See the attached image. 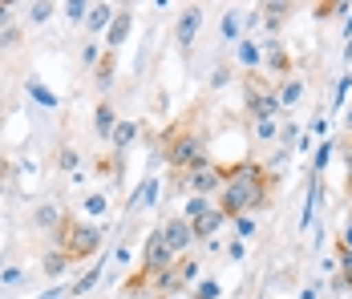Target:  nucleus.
<instances>
[{
	"instance_id": "obj_12",
	"label": "nucleus",
	"mask_w": 352,
	"mask_h": 299,
	"mask_svg": "<svg viewBox=\"0 0 352 299\" xmlns=\"http://www.w3.org/2000/svg\"><path fill=\"white\" fill-rule=\"evenodd\" d=\"M118 122H122V118H118V109H113V101L109 98H102L98 105H94V130H98L102 142L113 137V126H118Z\"/></svg>"
},
{
	"instance_id": "obj_28",
	"label": "nucleus",
	"mask_w": 352,
	"mask_h": 299,
	"mask_svg": "<svg viewBox=\"0 0 352 299\" xmlns=\"http://www.w3.org/2000/svg\"><path fill=\"white\" fill-rule=\"evenodd\" d=\"M98 279H102V263L94 267L89 275H81V279H77V283H73V287H69V296H85L89 287H98Z\"/></svg>"
},
{
	"instance_id": "obj_2",
	"label": "nucleus",
	"mask_w": 352,
	"mask_h": 299,
	"mask_svg": "<svg viewBox=\"0 0 352 299\" xmlns=\"http://www.w3.org/2000/svg\"><path fill=\"white\" fill-rule=\"evenodd\" d=\"M158 146H162V158L170 174H182V170L203 166L211 154H207V130H203V101H195L175 126L158 133Z\"/></svg>"
},
{
	"instance_id": "obj_33",
	"label": "nucleus",
	"mask_w": 352,
	"mask_h": 299,
	"mask_svg": "<svg viewBox=\"0 0 352 299\" xmlns=\"http://www.w3.org/2000/svg\"><path fill=\"white\" fill-rule=\"evenodd\" d=\"M349 89H352V73H344V77L336 81V93H332V105H336V109L344 105V98H349Z\"/></svg>"
},
{
	"instance_id": "obj_30",
	"label": "nucleus",
	"mask_w": 352,
	"mask_h": 299,
	"mask_svg": "<svg viewBox=\"0 0 352 299\" xmlns=\"http://www.w3.org/2000/svg\"><path fill=\"white\" fill-rule=\"evenodd\" d=\"M336 263H340V287H352V251L336 247Z\"/></svg>"
},
{
	"instance_id": "obj_35",
	"label": "nucleus",
	"mask_w": 352,
	"mask_h": 299,
	"mask_svg": "<svg viewBox=\"0 0 352 299\" xmlns=\"http://www.w3.org/2000/svg\"><path fill=\"white\" fill-rule=\"evenodd\" d=\"M243 255H247V243H243V239H231V247H227V259H231V263H239Z\"/></svg>"
},
{
	"instance_id": "obj_7",
	"label": "nucleus",
	"mask_w": 352,
	"mask_h": 299,
	"mask_svg": "<svg viewBox=\"0 0 352 299\" xmlns=\"http://www.w3.org/2000/svg\"><path fill=\"white\" fill-rule=\"evenodd\" d=\"M263 65H267V77L272 81H283V77L296 73V57L287 53V45H283L280 36H267L263 41Z\"/></svg>"
},
{
	"instance_id": "obj_19",
	"label": "nucleus",
	"mask_w": 352,
	"mask_h": 299,
	"mask_svg": "<svg viewBox=\"0 0 352 299\" xmlns=\"http://www.w3.org/2000/svg\"><path fill=\"white\" fill-rule=\"evenodd\" d=\"M352 4L349 0H324V4H312V16L316 21H336V16H349Z\"/></svg>"
},
{
	"instance_id": "obj_23",
	"label": "nucleus",
	"mask_w": 352,
	"mask_h": 299,
	"mask_svg": "<svg viewBox=\"0 0 352 299\" xmlns=\"http://www.w3.org/2000/svg\"><path fill=\"white\" fill-rule=\"evenodd\" d=\"M89 8H94V4H85V0H69V4H61V12H65V21H69V25L89 21Z\"/></svg>"
},
{
	"instance_id": "obj_11",
	"label": "nucleus",
	"mask_w": 352,
	"mask_h": 299,
	"mask_svg": "<svg viewBox=\"0 0 352 299\" xmlns=\"http://www.w3.org/2000/svg\"><path fill=\"white\" fill-rule=\"evenodd\" d=\"M235 61L243 73H255V69L263 65V41H251V36H239V45H235Z\"/></svg>"
},
{
	"instance_id": "obj_36",
	"label": "nucleus",
	"mask_w": 352,
	"mask_h": 299,
	"mask_svg": "<svg viewBox=\"0 0 352 299\" xmlns=\"http://www.w3.org/2000/svg\"><path fill=\"white\" fill-rule=\"evenodd\" d=\"M336 247H344V251H352V219L344 223V231H340V239H336Z\"/></svg>"
},
{
	"instance_id": "obj_29",
	"label": "nucleus",
	"mask_w": 352,
	"mask_h": 299,
	"mask_svg": "<svg viewBox=\"0 0 352 299\" xmlns=\"http://www.w3.org/2000/svg\"><path fill=\"white\" fill-rule=\"evenodd\" d=\"M332 150H336V142H320L316 158H312V178H320V174H324V166H328V158H332Z\"/></svg>"
},
{
	"instance_id": "obj_5",
	"label": "nucleus",
	"mask_w": 352,
	"mask_h": 299,
	"mask_svg": "<svg viewBox=\"0 0 352 299\" xmlns=\"http://www.w3.org/2000/svg\"><path fill=\"white\" fill-rule=\"evenodd\" d=\"M182 219L190 223V231H195L199 243H211L214 234H219V227L227 223V219H223V210H219V202H214V199H195V195L186 199Z\"/></svg>"
},
{
	"instance_id": "obj_16",
	"label": "nucleus",
	"mask_w": 352,
	"mask_h": 299,
	"mask_svg": "<svg viewBox=\"0 0 352 299\" xmlns=\"http://www.w3.org/2000/svg\"><path fill=\"white\" fill-rule=\"evenodd\" d=\"M113 73H118V53H109L102 49V57H98V65H94V85L109 93V85H113Z\"/></svg>"
},
{
	"instance_id": "obj_15",
	"label": "nucleus",
	"mask_w": 352,
	"mask_h": 299,
	"mask_svg": "<svg viewBox=\"0 0 352 299\" xmlns=\"http://www.w3.org/2000/svg\"><path fill=\"white\" fill-rule=\"evenodd\" d=\"M138 130H142V122H134V118H122V122L113 126V137H109V150H113V154H126V150H130V142L138 137Z\"/></svg>"
},
{
	"instance_id": "obj_22",
	"label": "nucleus",
	"mask_w": 352,
	"mask_h": 299,
	"mask_svg": "<svg viewBox=\"0 0 352 299\" xmlns=\"http://www.w3.org/2000/svg\"><path fill=\"white\" fill-rule=\"evenodd\" d=\"M29 93H33V98L45 105V109H57V105H61V98H57V93H49L41 77H29Z\"/></svg>"
},
{
	"instance_id": "obj_20",
	"label": "nucleus",
	"mask_w": 352,
	"mask_h": 299,
	"mask_svg": "<svg viewBox=\"0 0 352 299\" xmlns=\"http://www.w3.org/2000/svg\"><path fill=\"white\" fill-rule=\"evenodd\" d=\"M113 16H118V8H113V4H94L85 25H89V33H102V29H109V25H113Z\"/></svg>"
},
{
	"instance_id": "obj_21",
	"label": "nucleus",
	"mask_w": 352,
	"mask_h": 299,
	"mask_svg": "<svg viewBox=\"0 0 352 299\" xmlns=\"http://www.w3.org/2000/svg\"><path fill=\"white\" fill-rule=\"evenodd\" d=\"M53 162H57V170H65V174H77V146L73 142H57Z\"/></svg>"
},
{
	"instance_id": "obj_40",
	"label": "nucleus",
	"mask_w": 352,
	"mask_h": 299,
	"mask_svg": "<svg viewBox=\"0 0 352 299\" xmlns=\"http://www.w3.org/2000/svg\"><path fill=\"white\" fill-rule=\"evenodd\" d=\"M344 162H349V178H344V195L352 199V158H344Z\"/></svg>"
},
{
	"instance_id": "obj_10",
	"label": "nucleus",
	"mask_w": 352,
	"mask_h": 299,
	"mask_svg": "<svg viewBox=\"0 0 352 299\" xmlns=\"http://www.w3.org/2000/svg\"><path fill=\"white\" fill-rule=\"evenodd\" d=\"M276 93H280V109H296L304 101V93H308V81L300 73H292V77L276 81Z\"/></svg>"
},
{
	"instance_id": "obj_31",
	"label": "nucleus",
	"mask_w": 352,
	"mask_h": 299,
	"mask_svg": "<svg viewBox=\"0 0 352 299\" xmlns=\"http://www.w3.org/2000/svg\"><path fill=\"white\" fill-rule=\"evenodd\" d=\"M219 33L227 36V41H235V45H239V12H223V25H219Z\"/></svg>"
},
{
	"instance_id": "obj_6",
	"label": "nucleus",
	"mask_w": 352,
	"mask_h": 299,
	"mask_svg": "<svg viewBox=\"0 0 352 299\" xmlns=\"http://www.w3.org/2000/svg\"><path fill=\"white\" fill-rule=\"evenodd\" d=\"M175 186L178 190H190L195 199H219V190H223V166L207 158L203 166L175 174Z\"/></svg>"
},
{
	"instance_id": "obj_25",
	"label": "nucleus",
	"mask_w": 352,
	"mask_h": 299,
	"mask_svg": "<svg viewBox=\"0 0 352 299\" xmlns=\"http://www.w3.org/2000/svg\"><path fill=\"white\" fill-rule=\"evenodd\" d=\"M251 130H255V142H276V137H280V122H276V118L251 122Z\"/></svg>"
},
{
	"instance_id": "obj_26",
	"label": "nucleus",
	"mask_w": 352,
	"mask_h": 299,
	"mask_svg": "<svg viewBox=\"0 0 352 299\" xmlns=\"http://www.w3.org/2000/svg\"><path fill=\"white\" fill-rule=\"evenodd\" d=\"M53 12H57V4H49V0H36V4H29V25H45Z\"/></svg>"
},
{
	"instance_id": "obj_39",
	"label": "nucleus",
	"mask_w": 352,
	"mask_h": 299,
	"mask_svg": "<svg viewBox=\"0 0 352 299\" xmlns=\"http://www.w3.org/2000/svg\"><path fill=\"white\" fill-rule=\"evenodd\" d=\"M12 170H8V158H4V146H0V178H8Z\"/></svg>"
},
{
	"instance_id": "obj_42",
	"label": "nucleus",
	"mask_w": 352,
	"mask_h": 299,
	"mask_svg": "<svg viewBox=\"0 0 352 299\" xmlns=\"http://www.w3.org/2000/svg\"><path fill=\"white\" fill-rule=\"evenodd\" d=\"M344 61L352 65V36H349V45H344Z\"/></svg>"
},
{
	"instance_id": "obj_37",
	"label": "nucleus",
	"mask_w": 352,
	"mask_h": 299,
	"mask_svg": "<svg viewBox=\"0 0 352 299\" xmlns=\"http://www.w3.org/2000/svg\"><path fill=\"white\" fill-rule=\"evenodd\" d=\"M211 85H214V89H219V85H227V65H219L211 73Z\"/></svg>"
},
{
	"instance_id": "obj_4",
	"label": "nucleus",
	"mask_w": 352,
	"mask_h": 299,
	"mask_svg": "<svg viewBox=\"0 0 352 299\" xmlns=\"http://www.w3.org/2000/svg\"><path fill=\"white\" fill-rule=\"evenodd\" d=\"M243 109L251 122H267V118H280V93H276V81L267 73H243Z\"/></svg>"
},
{
	"instance_id": "obj_24",
	"label": "nucleus",
	"mask_w": 352,
	"mask_h": 299,
	"mask_svg": "<svg viewBox=\"0 0 352 299\" xmlns=\"http://www.w3.org/2000/svg\"><path fill=\"white\" fill-rule=\"evenodd\" d=\"M106 206H109V199L102 195V190H94V195H85V199H81V210H85V214H94V219H102V214H106Z\"/></svg>"
},
{
	"instance_id": "obj_13",
	"label": "nucleus",
	"mask_w": 352,
	"mask_h": 299,
	"mask_svg": "<svg viewBox=\"0 0 352 299\" xmlns=\"http://www.w3.org/2000/svg\"><path fill=\"white\" fill-rule=\"evenodd\" d=\"M292 8H296L292 0H267V4H259V8H255V16H263V25H267V29L276 33L283 21L292 16Z\"/></svg>"
},
{
	"instance_id": "obj_32",
	"label": "nucleus",
	"mask_w": 352,
	"mask_h": 299,
	"mask_svg": "<svg viewBox=\"0 0 352 299\" xmlns=\"http://www.w3.org/2000/svg\"><path fill=\"white\" fill-rule=\"evenodd\" d=\"M259 231V227H255V214H243V219H235V239H251V234Z\"/></svg>"
},
{
	"instance_id": "obj_9",
	"label": "nucleus",
	"mask_w": 352,
	"mask_h": 299,
	"mask_svg": "<svg viewBox=\"0 0 352 299\" xmlns=\"http://www.w3.org/2000/svg\"><path fill=\"white\" fill-rule=\"evenodd\" d=\"M199 29H203V4H186V8L178 12V21H175L178 49H190V45H195V36H199Z\"/></svg>"
},
{
	"instance_id": "obj_18",
	"label": "nucleus",
	"mask_w": 352,
	"mask_h": 299,
	"mask_svg": "<svg viewBox=\"0 0 352 299\" xmlns=\"http://www.w3.org/2000/svg\"><path fill=\"white\" fill-rule=\"evenodd\" d=\"M69 267H73V263L65 259V255H61V251H57V247H49V251L41 255V271H45L49 279H57V275H65Z\"/></svg>"
},
{
	"instance_id": "obj_38",
	"label": "nucleus",
	"mask_w": 352,
	"mask_h": 299,
	"mask_svg": "<svg viewBox=\"0 0 352 299\" xmlns=\"http://www.w3.org/2000/svg\"><path fill=\"white\" fill-rule=\"evenodd\" d=\"M8 21H12V8H8V4H0V29H8Z\"/></svg>"
},
{
	"instance_id": "obj_41",
	"label": "nucleus",
	"mask_w": 352,
	"mask_h": 299,
	"mask_svg": "<svg viewBox=\"0 0 352 299\" xmlns=\"http://www.w3.org/2000/svg\"><path fill=\"white\" fill-rule=\"evenodd\" d=\"M344 130H349V137H352V105L344 109Z\"/></svg>"
},
{
	"instance_id": "obj_43",
	"label": "nucleus",
	"mask_w": 352,
	"mask_h": 299,
	"mask_svg": "<svg viewBox=\"0 0 352 299\" xmlns=\"http://www.w3.org/2000/svg\"><path fill=\"white\" fill-rule=\"evenodd\" d=\"M158 299H162V296H158Z\"/></svg>"
},
{
	"instance_id": "obj_17",
	"label": "nucleus",
	"mask_w": 352,
	"mask_h": 299,
	"mask_svg": "<svg viewBox=\"0 0 352 299\" xmlns=\"http://www.w3.org/2000/svg\"><path fill=\"white\" fill-rule=\"evenodd\" d=\"M61 219H65V210L57 206V202H41L33 210V223L41 227V231H57L61 227Z\"/></svg>"
},
{
	"instance_id": "obj_1",
	"label": "nucleus",
	"mask_w": 352,
	"mask_h": 299,
	"mask_svg": "<svg viewBox=\"0 0 352 299\" xmlns=\"http://www.w3.org/2000/svg\"><path fill=\"white\" fill-rule=\"evenodd\" d=\"M276 186H280V178L263 166V162L239 158V162H227V166H223V190H219L214 202H219L223 219L235 223V219H243V214H255V210L272 206Z\"/></svg>"
},
{
	"instance_id": "obj_3",
	"label": "nucleus",
	"mask_w": 352,
	"mask_h": 299,
	"mask_svg": "<svg viewBox=\"0 0 352 299\" xmlns=\"http://www.w3.org/2000/svg\"><path fill=\"white\" fill-rule=\"evenodd\" d=\"M102 243H106L102 227H94V223H85V219H77V214H65L61 227L53 231V247H57L69 263H85V259H94V255L102 251Z\"/></svg>"
},
{
	"instance_id": "obj_8",
	"label": "nucleus",
	"mask_w": 352,
	"mask_h": 299,
	"mask_svg": "<svg viewBox=\"0 0 352 299\" xmlns=\"http://www.w3.org/2000/svg\"><path fill=\"white\" fill-rule=\"evenodd\" d=\"M158 227H162V234H166V243H170V251H175L178 259L195 251V243H199V239H195V231H190V223H186L182 214H175V219H162Z\"/></svg>"
},
{
	"instance_id": "obj_27",
	"label": "nucleus",
	"mask_w": 352,
	"mask_h": 299,
	"mask_svg": "<svg viewBox=\"0 0 352 299\" xmlns=\"http://www.w3.org/2000/svg\"><path fill=\"white\" fill-rule=\"evenodd\" d=\"M190 299H223V287H219V279H199V287L190 291Z\"/></svg>"
},
{
	"instance_id": "obj_34",
	"label": "nucleus",
	"mask_w": 352,
	"mask_h": 299,
	"mask_svg": "<svg viewBox=\"0 0 352 299\" xmlns=\"http://www.w3.org/2000/svg\"><path fill=\"white\" fill-rule=\"evenodd\" d=\"M21 279H25V271H21L16 263H12V267H4V271H0V287H16Z\"/></svg>"
},
{
	"instance_id": "obj_14",
	"label": "nucleus",
	"mask_w": 352,
	"mask_h": 299,
	"mask_svg": "<svg viewBox=\"0 0 352 299\" xmlns=\"http://www.w3.org/2000/svg\"><path fill=\"white\" fill-rule=\"evenodd\" d=\"M130 29H134V12H130V8H118V16H113V25H109V33H106L109 53H118V45L130 36Z\"/></svg>"
}]
</instances>
